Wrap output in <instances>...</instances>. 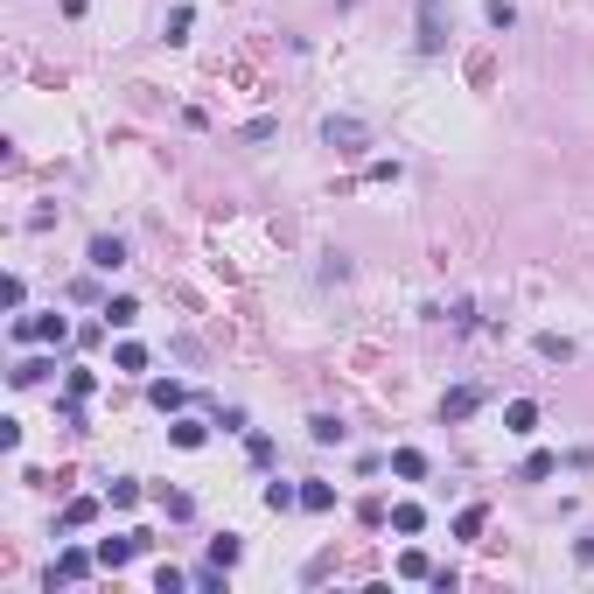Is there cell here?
<instances>
[{"instance_id": "obj_13", "label": "cell", "mask_w": 594, "mask_h": 594, "mask_svg": "<svg viewBox=\"0 0 594 594\" xmlns=\"http://www.w3.org/2000/svg\"><path fill=\"white\" fill-rule=\"evenodd\" d=\"M343 420H336V413H315V420H308V441H322V448H336V441H343Z\"/></svg>"}, {"instance_id": "obj_17", "label": "cell", "mask_w": 594, "mask_h": 594, "mask_svg": "<svg viewBox=\"0 0 594 594\" xmlns=\"http://www.w3.org/2000/svg\"><path fill=\"white\" fill-rule=\"evenodd\" d=\"M168 441H175V448H203L210 433H203V420H175V427H168Z\"/></svg>"}, {"instance_id": "obj_28", "label": "cell", "mask_w": 594, "mask_h": 594, "mask_svg": "<svg viewBox=\"0 0 594 594\" xmlns=\"http://www.w3.org/2000/svg\"><path fill=\"white\" fill-rule=\"evenodd\" d=\"M245 455H252L259 469H266V461H273V433H245Z\"/></svg>"}, {"instance_id": "obj_10", "label": "cell", "mask_w": 594, "mask_h": 594, "mask_svg": "<svg viewBox=\"0 0 594 594\" xmlns=\"http://www.w3.org/2000/svg\"><path fill=\"white\" fill-rule=\"evenodd\" d=\"M134 322H140V301L134 294H112L106 301V329H134Z\"/></svg>"}, {"instance_id": "obj_16", "label": "cell", "mask_w": 594, "mask_h": 594, "mask_svg": "<svg viewBox=\"0 0 594 594\" xmlns=\"http://www.w3.org/2000/svg\"><path fill=\"white\" fill-rule=\"evenodd\" d=\"M301 511H336V489L329 483H301Z\"/></svg>"}, {"instance_id": "obj_6", "label": "cell", "mask_w": 594, "mask_h": 594, "mask_svg": "<svg viewBox=\"0 0 594 594\" xmlns=\"http://www.w3.org/2000/svg\"><path fill=\"white\" fill-rule=\"evenodd\" d=\"M476 405H483V392H476V385H455V392L441 399V420H448V427H461V420H476Z\"/></svg>"}, {"instance_id": "obj_20", "label": "cell", "mask_w": 594, "mask_h": 594, "mask_svg": "<svg viewBox=\"0 0 594 594\" xmlns=\"http://www.w3.org/2000/svg\"><path fill=\"white\" fill-rule=\"evenodd\" d=\"M483 524H489V511H483V504H469V511L455 517V539H483Z\"/></svg>"}, {"instance_id": "obj_18", "label": "cell", "mask_w": 594, "mask_h": 594, "mask_svg": "<svg viewBox=\"0 0 594 594\" xmlns=\"http://www.w3.org/2000/svg\"><path fill=\"white\" fill-rule=\"evenodd\" d=\"M560 469V455H524V469H517V483H545Z\"/></svg>"}, {"instance_id": "obj_27", "label": "cell", "mask_w": 594, "mask_h": 594, "mask_svg": "<svg viewBox=\"0 0 594 594\" xmlns=\"http://www.w3.org/2000/svg\"><path fill=\"white\" fill-rule=\"evenodd\" d=\"M190 580H196V573H182V567H162V573H154V588H162V594H182Z\"/></svg>"}, {"instance_id": "obj_14", "label": "cell", "mask_w": 594, "mask_h": 594, "mask_svg": "<svg viewBox=\"0 0 594 594\" xmlns=\"http://www.w3.org/2000/svg\"><path fill=\"white\" fill-rule=\"evenodd\" d=\"M392 476L420 483V476H427V455H420V448H399V455H392Z\"/></svg>"}, {"instance_id": "obj_3", "label": "cell", "mask_w": 594, "mask_h": 594, "mask_svg": "<svg viewBox=\"0 0 594 594\" xmlns=\"http://www.w3.org/2000/svg\"><path fill=\"white\" fill-rule=\"evenodd\" d=\"M14 343H70V322H63V315H22V322H14Z\"/></svg>"}, {"instance_id": "obj_15", "label": "cell", "mask_w": 594, "mask_h": 594, "mask_svg": "<svg viewBox=\"0 0 594 594\" xmlns=\"http://www.w3.org/2000/svg\"><path fill=\"white\" fill-rule=\"evenodd\" d=\"M483 22L497 28V35H511V28H517V7H511V0H483Z\"/></svg>"}, {"instance_id": "obj_29", "label": "cell", "mask_w": 594, "mask_h": 594, "mask_svg": "<svg viewBox=\"0 0 594 594\" xmlns=\"http://www.w3.org/2000/svg\"><path fill=\"white\" fill-rule=\"evenodd\" d=\"M399 573H405V580H433V567H427V552H405V560H399Z\"/></svg>"}, {"instance_id": "obj_7", "label": "cell", "mask_w": 594, "mask_h": 594, "mask_svg": "<svg viewBox=\"0 0 594 594\" xmlns=\"http://www.w3.org/2000/svg\"><path fill=\"white\" fill-rule=\"evenodd\" d=\"M147 399H154V413H182V405H190V385L154 378V385H147Z\"/></svg>"}, {"instance_id": "obj_4", "label": "cell", "mask_w": 594, "mask_h": 594, "mask_svg": "<svg viewBox=\"0 0 594 594\" xmlns=\"http://www.w3.org/2000/svg\"><path fill=\"white\" fill-rule=\"evenodd\" d=\"M91 567H98V552H84V545H63V552H56V567H50V588H56V580L70 588V580H84Z\"/></svg>"}, {"instance_id": "obj_12", "label": "cell", "mask_w": 594, "mask_h": 594, "mask_svg": "<svg viewBox=\"0 0 594 594\" xmlns=\"http://www.w3.org/2000/svg\"><path fill=\"white\" fill-rule=\"evenodd\" d=\"M106 504H112V511H134V504H140V483H134V476H112V483H106Z\"/></svg>"}, {"instance_id": "obj_9", "label": "cell", "mask_w": 594, "mask_h": 594, "mask_svg": "<svg viewBox=\"0 0 594 594\" xmlns=\"http://www.w3.org/2000/svg\"><path fill=\"white\" fill-rule=\"evenodd\" d=\"M504 427H511V433H539V405H532V399H511V405H504Z\"/></svg>"}, {"instance_id": "obj_5", "label": "cell", "mask_w": 594, "mask_h": 594, "mask_svg": "<svg viewBox=\"0 0 594 594\" xmlns=\"http://www.w3.org/2000/svg\"><path fill=\"white\" fill-rule=\"evenodd\" d=\"M84 259H91V273H119V266H126V238H112V231H98Z\"/></svg>"}, {"instance_id": "obj_24", "label": "cell", "mask_w": 594, "mask_h": 594, "mask_svg": "<svg viewBox=\"0 0 594 594\" xmlns=\"http://www.w3.org/2000/svg\"><path fill=\"white\" fill-rule=\"evenodd\" d=\"M50 378V364H42V357H22V364H14V385H42Z\"/></svg>"}, {"instance_id": "obj_22", "label": "cell", "mask_w": 594, "mask_h": 594, "mask_svg": "<svg viewBox=\"0 0 594 594\" xmlns=\"http://www.w3.org/2000/svg\"><path fill=\"white\" fill-rule=\"evenodd\" d=\"M294 504H301L294 483H266V511H294Z\"/></svg>"}, {"instance_id": "obj_11", "label": "cell", "mask_w": 594, "mask_h": 594, "mask_svg": "<svg viewBox=\"0 0 594 594\" xmlns=\"http://www.w3.org/2000/svg\"><path fill=\"white\" fill-rule=\"evenodd\" d=\"M91 517H98V497H70V504H63V532H84Z\"/></svg>"}, {"instance_id": "obj_21", "label": "cell", "mask_w": 594, "mask_h": 594, "mask_svg": "<svg viewBox=\"0 0 594 594\" xmlns=\"http://www.w3.org/2000/svg\"><path fill=\"white\" fill-rule=\"evenodd\" d=\"M210 560H217V567H238V560H245V545L231 539V532H224V539H210Z\"/></svg>"}, {"instance_id": "obj_26", "label": "cell", "mask_w": 594, "mask_h": 594, "mask_svg": "<svg viewBox=\"0 0 594 594\" xmlns=\"http://www.w3.org/2000/svg\"><path fill=\"white\" fill-rule=\"evenodd\" d=\"M539 357H545V364H567L573 343H567V336H539Z\"/></svg>"}, {"instance_id": "obj_1", "label": "cell", "mask_w": 594, "mask_h": 594, "mask_svg": "<svg viewBox=\"0 0 594 594\" xmlns=\"http://www.w3.org/2000/svg\"><path fill=\"white\" fill-rule=\"evenodd\" d=\"M413 22H420V56H441V50H448V35H455L448 0H420V7H413Z\"/></svg>"}, {"instance_id": "obj_25", "label": "cell", "mask_w": 594, "mask_h": 594, "mask_svg": "<svg viewBox=\"0 0 594 594\" xmlns=\"http://www.w3.org/2000/svg\"><path fill=\"white\" fill-rule=\"evenodd\" d=\"M112 364H119V371H147V350H140V343H119V350H112Z\"/></svg>"}, {"instance_id": "obj_19", "label": "cell", "mask_w": 594, "mask_h": 594, "mask_svg": "<svg viewBox=\"0 0 594 594\" xmlns=\"http://www.w3.org/2000/svg\"><path fill=\"white\" fill-rule=\"evenodd\" d=\"M392 532H405V539L427 532V511H420V504H399V511H392Z\"/></svg>"}, {"instance_id": "obj_2", "label": "cell", "mask_w": 594, "mask_h": 594, "mask_svg": "<svg viewBox=\"0 0 594 594\" xmlns=\"http://www.w3.org/2000/svg\"><path fill=\"white\" fill-rule=\"evenodd\" d=\"M322 140L336 147V154H364V147H371V126H364L357 112H329V119H322Z\"/></svg>"}, {"instance_id": "obj_8", "label": "cell", "mask_w": 594, "mask_h": 594, "mask_svg": "<svg viewBox=\"0 0 594 594\" xmlns=\"http://www.w3.org/2000/svg\"><path fill=\"white\" fill-rule=\"evenodd\" d=\"M140 545H147L140 532H126V539H106V545H98V567H112V573H119V567H126V560L140 552Z\"/></svg>"}, {"instance_id": "obj_23", "label": "cell", "mask_w": 594, "mask_h": 594, "mask_svg": "<svg viewBox=\"0 0 594 594\" xmlns=\"http://www.w3.org/2000/svg\"><path fill=\"white\" fill-rule=\"evenodd\" d=\"M190 22H196V7H168V42H190Z\"/></svg>"}]
</instances>
